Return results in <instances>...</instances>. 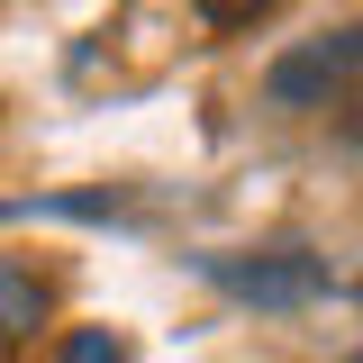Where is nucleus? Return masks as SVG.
<instances>
[{"label": "nucleus", "mask_w": 363, "mask_h": 363, "mask_svg": "<svg viewBox=\"0 0 363 363\" xmlns=\"http://www.w3.org/2000/svg\"><path fill=\"white\" fill-rule=\"evenodd\" d=\"M200 272L218 281L227 300H255V309H309L327 291V264L300 245H264V255H200Z\"/></svg>", "instance_id": "obj_1"}, {"label": "nucleus", "mask_w": 363, "mask_h": 363, "mask_svg": "<svg viewBox=\"0 0 363 363\" xmlns=\"http://www.w3.org/2000/svg\"><path fill=\"white\" fill-rule=\"evenodd\" d=\"M37 318H45V281L0 264V345H9V336H37Z\"/></svg>", "instance_id": "obj_2"}, {"label": "nucleus", "mask_w": 363, "mask_h": 363, "mask_svg": "<svg viewBox=\"0 0 363 363\" xmlns=\"http://www.w3.org/2000/svg\"><path fill=\"white\" fill-rule=\"evenodd\" d=\"M55 363H128V345H118L109 327H73V336H64V354H55Z\"/></svg>", "instance_id": "obj_3"}, {"label": "nucleus", "mask_w": 363, "mask_h": 363, "mask_svg": "<svg viewBox=\"0 0 363 363\" xmlns=\"http://www.w3.org/2000/svg\"><path fill=\"white\" fill-rule=\"evenodd\" d=\"M354 363H363V354H354Z\"/></svg>", "instance_id": "obj_4"}]
</instances>
